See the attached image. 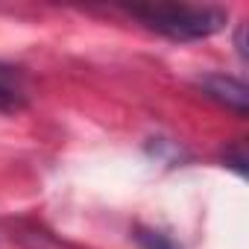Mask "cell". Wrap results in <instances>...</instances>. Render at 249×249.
<instances>
[{"label": "cell", "mask_w": 249, "mask_h": 249, "mask_svg": "<svg viewBox=\"0 0 249 249\" xmlns=\"http://www.w3.org/2000/svg\"><path fill=\"white\" fill-rule=\"evenodd\" d=\"M226 161H231V167L246 176V156H243V147H237V153H226Z\"/></svg>", "instance_id": "5b68a950"}, {"label": "cell", "mask_w": 249, "mask_h": 249, "mask_svg": "<svg viewBox=\"0 0 249 249\" xmlns=\"http://www.w3.org/2000/svg\"><path fill=\"white\" fill-rule=\"evenodd\" d=\"M27 106V85L15 68L0 65V111H21Z\"/></svg>", "instance_id": "3957f363"}, {"label": "cell", "mask_w": 249, "mask_h": 249, "mask_svg": "<svg viewBox=\"0 0 249 249\" xmlns=\"http://www.w3.org/2000/svg\"><path fill=\"white\" fill-rule=\"evenodd\" d=\"M135 240L141 249H182L179 243H173L164 231H156V229H138L135 231Z\"/></svg>", "instance_id": "277c9868"}, {"label": "cell", "mask_w": 249, "mask_h": 249, "mask_svg": "<svg viewBox=\"0 0 249 249\" xmlns=\"http://www.w3.org/2000/svg\"><path fill=\"white\" fill-rule=\"evenodd\" d=\"M147 30L173 41H202L226 30L229 12L220 6H191V3H150L129 9Z\"/></svg>", "instance_id": "6da1fadb"}, {"label": "cell", "mask_w": 249, "mask_h": 249, "mask_svg": "<svg viewBox=\"0 0 249 249\" xmlns=\"http://www.w3.org/2000/svg\"><path fill=\"white\" fill-rule=\"evenodd\" d=\"M199 88H202L211 100H217L220 106L237 111L240 117L249 111V88H246L240 79H234V76H226V73H205V76H199Z\"/></svg>", "instance_id": "7a4b0ae2"}]
</instances>
